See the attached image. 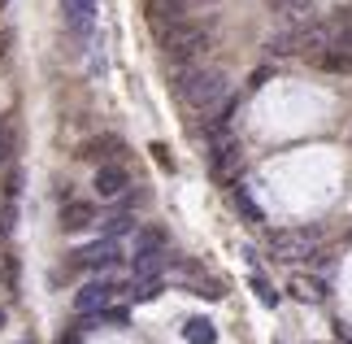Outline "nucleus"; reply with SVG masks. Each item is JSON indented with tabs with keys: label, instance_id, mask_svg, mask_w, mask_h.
Instances as JSON below:
<instances>
[{
	"label": "nucleus",
	"instance_id": "f3484780",
	"mask_svg": "<svg viewBox=\"0 0 352 344\" xmlns=\"http://www.w3.org/2000/svg\"><path fill=\"white\" fill-rule=\"evenodd\" d=\"M157 296H161V279H157V274H140L135 287H131V301L144 305V301H157Z\"/></svg>",
	"mask_w": 352,
	"mask_h": 344
},
{
	"label": "nucleus",
	"instance_id": "39448f33",
	"mask_svg": "<svg viewBox=\"0 0 352 344\" xmlns=\"http://www.w3.org/2000/svg\"><path fill=\"white\" fill-rule=\"evenodd\" d=\"M239 170H243V148H239V140H235L231 131H218V135H213V174L231 183Z\"/></svg>",
	"mask_w": 352,
	"mask_h": 344
},
{
	"label": "nucleus",
	"instance_id": "aec40b11",
	"mask_svg": "<svg viewBox=\"0 0 352 344\" xmlns=\"http://www.w3.org/2000/svg\"><path fill=\"white\" fill-rule=\"evenodd\" d=\"M74 340H78V336H65V340H61V344H74Z\"/></svg>",
	"mask_w": 352,
	"mask_h": 344
},
{
	"label": "nucleus",
	"instance_id": "4be33fe9",
	"mask_svg": "<svg viewBox=\"0 0 352 344\" xmlns=\"http://www.w3.org/2000/svg\"><path fill=\"white\" fill-rule=\"evenodd\" d=\"M0 5H5V0H0Z\"/></svg>",
	"mask_w": 352,
	"mask_h": 344
},
{
	"label": "nucleus",
	"instance_id": "dca6fc26",
	"mask_svg": "<svg viewBox=\"0 0 352 344\" xmlns=\"http://www.w3.org/2000/svg\"><path fill=\"white\" fill-rule=\"evenodd\" d=\"M113 153H122V140H118V135H100V140H87L83 144V157H91V161L113 157Z\"/></svg>",
	"mask_w": 352,
	"mask_h": 344
},
{
	"label": "nucleus",
	"instance_id": "f257e3e1",
	"mask_svg": "<svg viewBox=\"0 0 352 344\" xmlns=\"http://www.w3.org/2000/svg\"><path fill=\"white\" fill-rule=\"evenodd\" d=\"M174 96H179L187 109H196V114H213L218 105L231 101V79H226V70L192 61L187 70L174 74Z\"/></svg>",
	"mask_w": 352,
	"mask_h": 344
},
{
	"label": "nucleus",
	"instance_id": "f03ea898",
	"mask_svg": "<svg viewBox=\"0 0 352 344\" xmlns=\"http://www.w3.org/2000/svg\"><path fill=\"white\" fill-rule=\"evenodd\" d=\"M157 39H161V52H166L170 61H187V65L200 61L213 48V31H209V26H200V22H192V18L157 26Z\"/></svg>",
	"mask_w": 352,
	"mask_h": 344
},
{
	"label": "nucleus",
	"instance_id": "9d476101",
	"mask_svg": "<svg viewBox=\"0 0 352 344\" xmlns=\"http://www.w3.org/2000/svg\"><path fill=\"white\" fill-rule=\"evenodd\" d=\"M61 13L74 35H87L96 26V0H61Z\"/></svg>",
	"mask_w": 352,
	"mask_h": 344
},
{
	"label": "nucleus",
	"instance_id": "7ed1b4c3",
	"mask_svg": "<svg viewBox=\"0 0 352 344\" xmlns=\"http://www.w3.org/2000/svg\"><path fill=\"white\" fill-rule=\"evenodd\" d=\"M322 236H327L322 227H287V231H274V236H270V249H274L278 261L296 266V261H314L318 257Z\"/></svg>",
	"mask_w": 352,
	"mask_h": 344
},
{
	"label": "nucleus",
	"instance_id": "ddd939ff",
	"mask_svg": "<svg viewBox=\"0 0 352 344\" xmlns=\"http://www.w3.org/2000/svg\"><path fill=\"white\" fill-rule=\"evenodd\" d=\"M91 223H96V210H91L87 201H74V205H65V210H61V227H65V231L91 227Z\"/></svg>",
	"mask_w": 352,
	"mask_h": 344
},
{
	"label": "nucleus",
	"instance_id": "6e6552de",
	"mask_svg": "<svg viewBox=\"0 0 352 344\" xmlns=\"http://www.w3.org/2000/svg\"><path fill=\"white\" fill-rule=\"evenodd\" d=\"M118 292H122V287H118V283H104V279H100V283H83V292L74 296V310L83 314V318H87V314H100L104 305H113Z\"/></svg>",
	"mask_w": 352,
	"mask_h": 344
},
{
	"label": "nucleus",
	"instance_id": "9b49d317",
	"mask_svg": "<svg viewBox=\"0 0 352 344\" xmlns=\"http://www.w3.org/2000/svg\"><path fill=\"white\" fill-rule=\"evenodd\" d=\"M274 13H278L287 26H300V22H314V18H318L314 0H274Z\"/></svg>",
	"mask_w": 352,
	"mask_h": 344
},
{
	"label": "nucleus",
	"instance_id": "1a4fd4ad",
	"mask_svg": "<svg viewBox=\"0 0 352 344\" xmlns=\"http://www.w3.org/2000/svg\"><path fill=\"white\" fill-rule=\"evenodd\" d=\"M287 292H292L296 301H305V305H318V301H327V279L292 270V274H287Z\"/></svg>",
	"mask_w": 352,
	"mask_h": 344
},
{
	"label": "nucleus",
	"instance_id": "423d86ee",
	"mask_svg": "<svg viewBox=\"0 0 352 344\" xmlns=\"http://www.w3.org/2000/svg\"><path fill=\"white\" fill-rule=\"evenodd\" d=\"M131 192V170L118 166V161H109V166L96 170V196L100 201H122Z\"/></svg>",
	"mask_w": 352,
	"mask_h": 344
},
{
	"label": "nucleus",
	"instance_id": "20e7f679",
	"mask_svg": "<svg viewBox=\"0 0 352 344\" xmlns=\"http://www.w3.org/2000/svg\"><path fill=\"white\" fill-rule=\"evenodd\" d=\"M131 266H135V274H161V270H166L170 266L166 236H161V231H144L140 249H135V257H131Z\"/></svg>",
	"mask_w": 352,
	"mask_h": 344
},
{
	"label": "nucleus",
	"instance_id": "0eeeda50",
	"mask_svg": "<svg viewBox=\"0 0 352 344\" xmlns=\"http://www.w3.org/2000/svg\"><path fill=\"white\" fill-rule=\"evenodd\" d=\"M74 261H78V266H87V270H104V266H118V261H122V244L104 236L100 244H83V249L74 253Z\"/></svg>",
	"mask_w": 352,
	"mask_h": 344
},
{
	"label": "nucleus",
	"instance_id": "a211bd4d",
	"mask_svg": "<svg viewBox=\"0 0 352 344\" xmlns=\"http://www.w3.org/2000/svg\"><path fill=\"white\" fill-rule=\"evenodd\" d=\"M248 287H252L256 296H261V305H265V310H278V292H274V283H270L265 274H252Z\"/></svg>",
	"mask_w": 352,
	"mask_h": 344
},
{
	"label": "nucleus",
	"instance_id": "5701e85b",
	"mask_svg": "<svg viewBox=\"0 0 352 344\" xmlns=\"http://www.w3.org/2000/svg\"><path fill=\"white\" fill-rule=\"evenodd\" d=\"M278 344H283V340H278Z\"/></svg>",
	"mask_w": 352,
	"mask_h": 344
},
{
	"label": "nucleus",
	"instance_id": "2eb2a0df",
	"mask_svg": "<svg viewBox=\"0 0 352 344\" xmlns=\"http://www.w3.org/2000/svg\"><path fill=\"white\" fill-rule=\"evenodd\" d=\"M231 205H235V210L243 214V218H248V223H265V214H261V205H256L252 196H248V192H243L239 183L231 188Z\"/></svg>",
	"mask_w": 352,
	"mask_h": 344
},
{
	"label": "nucleus",
	"instance_id": "f8f14e48",
	"mask_svg": "<svg viewBox=\"0 0 352 344\" xmlns=\"http://www.w3.org/2000/svg\"><path fill=\"white\" fill-rule=\"evenodd\" d=\"M96 227H100L109 240H126V236H135V231H140V223H135V214H131V210H113L109 218H100Z\"/></svg>",
	"mask_w": 352,
	"mask_h": 344
},
{
	"label": "nucleus",
	"instance_id": "4468645a",
	"mask_svg": "<svg viewBox=\"0 0 352 344\" xmlns=\"http://www.w3.org/2000/svg\"><path fill=\"white\" fill-rule=\"evenodd\" d=\"M183 340L187 344H213V340H218V332H213L209 318H187L183 323Z\"/></svg>",
	"mask_w": 352,
	"mask_h": 344
},
{
	"label": "nucleus",
	"instance_id": "412c9836",
	"mask_svg": "<svg viewBox=\"0 0 352 344\" xmlns=\"http://www.w3.org/2000/svg\"><path fill=\"white\" fill-rule=\"evenodd\" d=\"M0 327H5V310H0Z\"/></svg>",
	"mask_w": 352,
	"mask_h": 344
},
{
	"label": "nucleus",
	"instance_id": "6ab92c4d",
	"mask_svg": "<svg viewBox=\"0 0 352 344\" xmlns=\"http://www.w3.org/2000/svg\"><path fill=\"white\" fill-rule=\"evenodd\" d=\"M9 148H13V140H9V131H5V127H0V161H5V157H9Z\"/></svg>",
	"mask_w": 352,
	"mask_h": 344
}]
</instances>
